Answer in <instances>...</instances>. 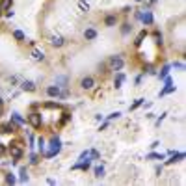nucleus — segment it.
Instances as JSON below:
<instances>
[{"label": "nucleus", "instance_id": "obj_25", "mask_svg": "<svg viewBox=\"0 0 186 186\" xmlns=\"http://www.w3.org/2000/svg\"><path fill=\"white\" fill-rule=\"evenodd\" d=\"M173 67H177V69H184V65H183V63H179V62L173 63Z\"/></svg>", "mask_w": 186, "mask_h": 186}, {"label": "nucleus", "instance_id": "obj_15", "mask_svg": "<svg viewBox=\"0 0 186 186\" xmlns=\"http://www.w3.org/2000/svg\"><path fill=\"white\" fill-rule=\"evenodd\" d=\"M11 117H13V121H15V123H19V125H24V119H22V117L19 116V114H13Z\"/></svg>", "mask_w": 186, "mask_h": 186}, {"label": "nucleus", "instance_id": "obj_9", "mask_svg": "<svg viewBox=\"0 0 186 186\" xmlns=\"http://www.w3.org/2000/svg\"><path fill=\"white\" fill-rule=\"evenodd\" d=\"M32 58H34L35 62H43L45 60V54H43V50H34V52H32Z\"/></svg>", "mask_w": 186, "mask_h": 186}, {"label": "nucleus", "instance_id": "obj_10", "mask_svg": "<svg viewBox=\"0 0 186 186\" xmlns=\"http://www.w3.org/2000/svg\"><path fill=\"white\" fill-rule=\"evenodd\" d=\"M0 130H2V132H13V130H15V125L11 123V121H9V123H4L2 126H0Z\"/></svg>", "mask_w": 186, "mask_h": 186}, {"label": "nucleus", "instance_id": "obj_30", "mask_svg": "<svg viewBox=\"0 0 186 186\" xmlns=\"http://www.w3.org/2000/svg\"><path fill=\"white\" fill-rule=\"evenodd\" d=\"M136 2H141V0H136Z\"/></svg>", "mask_w": 186, "mask_h": 186}, {"label": "nucleus", "instance_id": "obj_7", "mask_svg": "<svg viewBox=\"0 0 186 186\" xmlns=\"http://www.w3.org/2000/svg\"><path fill=\"white\" fill-rule=\"evenodd\" d=\"M21 88L24 89V91H34V89H35V86H34V82H30V80H24V82L21 84Z\"/></svg>", "mask_w": 186, "mask_h": 186}, {"label": "nucleus", "instance_id": "obj_8", "mask_svg": "<svg viewBox=\"0 0 186 186\" xmlns=\"http://www.w3.org/2000/svg\"><path fill=\"white\" fill-rule=\"evenodd\" d=\"M50 43H52L54 47H62L63 45V37L62 35H52V37H50Z\"/></svg>", "mask_w": 186, "mask_h": 186}, {"label": "nucleus", "instance_id": "obj_29", "mask_svg": "<svg viewBox=\"0 0 186 186\" xmlns=\"http://www.w3.org/2000/svg\"><path fill=\"white\" fill-rule=\"evenodd\" d=\"M151 2H156V0H151Z\"/></svg>", "mask_w": 186, "mask_h": 186}, {"label": "nucleus", "instance_id": "obj_5", "mask_svg": "<svg viewBox=\"0 0 186 186\" xmlns=\"http://www.w3.org/2000/svg\"><path fill=\"white\" fill-rule=\"evenodd\" d=\"M47 93L50 97H60V88L58 86H50V88H47Z\"/></svg>", "mask_w": 186, "mask_h": 186}, {"label": "nucleus", "instance_id": "obj_3", "mask_svg": "<svg viewBox=\"0 0 186 186\" xmlns=\"http://www.w3.org/2000/svg\"><path fill=\"white\" fill-rule=\"evenodd\" d=\"M80 86L84 89H91L93 86H95V80H93L91 76H86V78H82V80H80Z\"/></svg>", "mask_w": 186, "mask_h": 186}, {"label": "nucleus", "instance_id": "obj_14", "mask_svg": "<svg viewBox=\"0 0 186 186\" xmlns=\"http://www.w3.org/2000/svg\"><path fill=\"white\" fill-rule=\"evenodd\" d=\"M13 35H15V39H19V41H24V34H22L21 30H15Z\"/></svg>", "mask_w": 186, "mask_h": 186}, {"label": "nucleus", "instance_id": "obj_17", "mask_svg": "<svg viewBox=\"0 0 186 186\" xmlns=\"http://www.w3.org/2000/svg\"><path fill=\"white\" fill-rule=\"evenodd\" d=\"M78 7H80L82 11H88L89 9V6H88V2H84V0H80V2H78Z\"/></svg>", "mask_w": 186, "mask_h": 186}, {"label": "nucleus", "instance_id": "obj_23", "mask_svg": "<svg viewBox=\"0 0 186 186\" xmlns=\"http://www.w3.org/2000/svg\"><path fill=\"white\" fill-rule=\"evenodd\" d=\"M141 102H143V99H138V101H136V102H134V104H132V106H130V110H136V108H138V106H140V104H141Z\"/></svg>", "mask_w": 186, "mask_h": 186}, {"label": "nucleus", "instance_id": "obj_2", "mask_svg": "<svg viewBox=\"0 0 186 186\" xmlns=\"http://www.w3.org/2000/svg\"><path fill=\"white\" fill-rule=\"evenodd\" d=\"M28 121H30L32 126H35V129H37V126H41V116H39L37 112L30 114V116H28Z\"/></svg>", "mask_w": 186, "mask_h": 186}, {"label": "nucleus", "instance_id": "obj_22", "mask_svg": "<svg viewBox=\"0 0 186 186\" xmlns=\"http://www.w3.org/2000/svg\"><path fill=\"white\" fill-rule=\"evenodd\" d=\"M143 37H145V32H141V34L138 35V39H136V41H134V43H136V45H140V43L143 41Z\"/></svg>", "mask_w": 186, "mask_h": 186}, {"label": "nucleus", "instance_id": "obj_6", "mask_svg": "<svg viewBox=\"0 0 186 186\" xmlns=\"http://www.w3.org/2000/svg\"><path fill=\"white\" fill-rule=\"evenodd\" d=\"M140 19L145 22V24H151V22H153V15L149 13V11H145V13H140Z\"/></svg>", "mask_w": 186, "mask_h": 186}, {"label": "nucleus", "instance_id": "obj_26", "mask_svg": "<svg viewBox=\"0 0 186 186\" xmlns=\"http://www.w3.org/2000/svg\"><path fill=\"white\" fill-rule=\"evenodd\" d=\"M4 151H6V149H4L2 145H0V155H4Z\"/></svg>", "mask_w": 186, "mask_h": 186}, {"label": "nucleus", "instance_id": "obj_21", "mask_svg": "<svg viewBox=\"0 0 186 186\" xmlns=\"http://www.w3.org/2000/svg\"><path fill=\"white\" fill-rule=\"evenodd\" d=\"M168 71H169V65H166L164 69H162V73H160V78H166V76H168Z\"/></svg>", "mask_w": 186, "mask_h": 186}, {"label": "nucleus", "instance_id": "obj_13", "mask_svg": "<svg viewBox=\"0 0 186 186\" xmlns=\"http://www.w3.org/2000/svg\"><path fill=\"white\" fill-rule=\"evenodd\" d=\"M0 7H2V9H9L11 7V0H0Z\"/></svg>", "mask_w": 186, "mask_h": 186}, {"label": "nucleus", "instance_id": "obj_12", "mask_svg": "<svg viewBox=\"0 0 186 186\" xmlns=\"http://www.w3.org/2000/svg\"><path fill=\"white\" fill-rule=\"evenodd\" d=\"M84 37H86V39H95V37H97V32H95L93 28H89V30L84 32Z\"/></svg>", "mask_w": 186, "mask_h": 186}, {"label": "nucleus", "instance_id": "obj_1", "mask_svg": "<svg viewBox=\"0 0 186 186\" xmlns=\"http://www.w3.org/2000/svg\"><path fill=\"white\" fill-rule=\"evenodd\" d=\"M110 69L112 71H121L123 69V60H121L119 56H114L112 60H110Z\"/></svg>", "mask_w": 186, "mask_h": 186}, {"label": "nucleus", "instance_id": "obj_16", "mask_svg": "<svg viewBox=\"0 0 186 186\" xmlns=\"http://www.w3.org/2000/svg\"><path fill=\"white\" fill-rule=\"evenodd\" d=\"M28 181V173H26V168L21 169V183H26Z\"/></svg>", "mask_w": 186, "mask_h": 186}, {"label": "nucleus", "instance_id": "obj_27", "mask_svg": "<svg viewBox=\"0 0 186 186\" xmlns=\"http://www.w3.org/2000/svg\"><path fill=\"white\" fill-rule=\"evenodd\" d=\"M0 106H2V99H0Z\"/></svg>", "mask_w": 186, "mask_h": 186}, {"label": "nucleus", "instance_id": "obj_11", "mask_svg": "<svg viewBox=\"0 0 186 186\" xmlns=\"http://www.w3.org/2000/svg\"><path fill=\"white\" fill-rule=\"evenodd\" d=\"M116 22H117V17H116V15H108V17L104 19V24L106 26H114Z\"/></svg>", "mask_w": 186, "mask_h": 186}, {"label": "nucleus", "instance_id": "obj_18", "mask_svg": "<svg viewBox=\"0 0 186 186\" xmlns=\"http://www.w3.org/2000/svg\"><path fill=\"white\" fill-rule=\"evenodd\" d=\"M125 80V76H123V74H117V78H116V88H121V82H123Z\"/></svg>", "mask_w": 186, "mask_h": 186}, {"label": "nucleus", "instance_id": "obj_28", "mask_svg": "<svg viewBox=\"0 0 186 186\" xmlns=\"http://www.w3.org/2000/svg\"><path fill=\"white\" fill-rule=\"evenodd\" d=\"M0 13H2V7H0Z\"/></svg>", "mask_w": 186, "mask_h": 186}, {"label": "nucleus", "instance_id": "obj_19", "mask_svg": "<svg viewBox=\"0 0 186 186\" xmlns=\"http://www.w3.org/2000/svg\"><path fill=\"white\" fill-rule=\"evenodd\" d=\"M6 183H7V184H13V183H15L13 173H7V175H6Z\"/></svg>", "mask_w": 186, "mask_h": 186}, {"label": "nucleus", "instance_id": "obj_20", "mask_svg": "<svg viewBox=\"0 0 186 186\" xmlns=\"http://www.w3.org/2000/svg\"><path fill=\"white\" fill-rule=\"evenodd\" d=\"M95 175H97V177H102V175H104V168H102V166H99V168L95 169Z\"/></svg>", "mask_w": 186, "mask_h": 186}, {"label": "nucleus", "instance_id": "obj_24", "mask_svg": "<svg viewBox=\"0 0 186 186\" xmlns=\"http://www.w3.org/2000/svg\"><path fill=\"white\" fill-rule=\"evenodd\" d=\"M130 28H132V26H129V24H125V26H123V34H129V32H130Z\"/></svg>", "mask_w": 186, "mask_h": 186}, {"label": "nucleus", "instance_id": "obj_4", "mask_svg": "<svg viewBox=\"0 0 186 186\" xmlns=\"http://www.w3.org/2000/svg\"><path fill=\"white\" fill-rule=\"evenodd\" d=\"M9 153H11V156H13L15 160H19V158L22 156V149H21V147H17V145H13V147L9 149Z\"/></svg>", "mask_w": 186, "mask_h": 186}]
</instances>
